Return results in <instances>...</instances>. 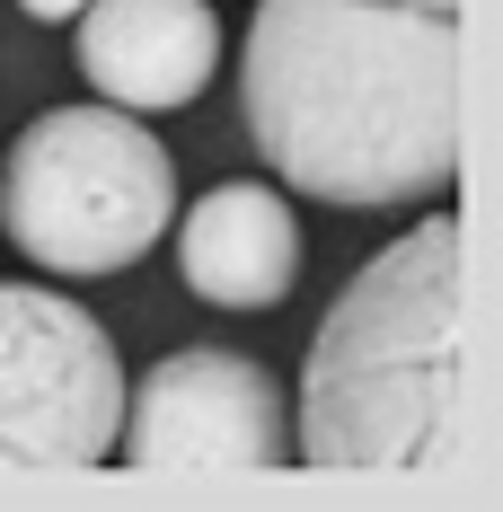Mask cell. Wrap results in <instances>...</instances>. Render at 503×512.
I'll use <instances>...</instances> for the list:
<instances>
[{
	"mask_svg": "<svg viewBox=\"0 0 503 512\" xmlns=\"http://www.w3.org/2000/svg\"><path fill=\"white\" fill-rule=\"evenodd\" d=\"M239 115L309 204H433L459 177V18L415 0H256Z\"/></svg>",
	"mask_w": 503,
	"mask_h": 512,
	"instance_id": "6da1fadb",
	"label": "cell"
},
{
	"mask_svg": "<svg viewBox=\"0 0 503 512\" xmlns=\"http://www.w3.org/2000/svg\"><path fill=\"white\" fill-rule=\"evenodd\" d=\"M292 460L477 486L468 442V230L433 212L327 301L301 354Z\"/></svg>",
	"mask_w": 503,
	"mask_h": 512,
	"instance_id": "7a4b0ae2",
	"label": "cell"
},
{
	"mask_svg": "<svg viewBox=\"0 0 503 512\" xmlns=\"http://www.w3.org/2000/svg\"><path fill=\"white\" fill-rule=\"evenodd\" d=\"M0 221L45 274H124L177 221V159L124 106H53L9 142Z\"/></svg>",
	"mask_w": 503,
	"mask_h": 512,
	"instance_id": "3957f363",
	"label": "cell"
},
{
	"mask_svg": "<svg viewBox=\"0 0 503 512\" xmlns=\"http://www.w3.org/2000/svg\"><path fill=\"white\" fill-rule=\"evenodd\" d=\"M124 424V362L71 292L0 283V468H98Z\"/></svg>",
	"mask_w": 503,
	"mask_h": 512,
	"instance_id": "277c9868",
	"label": "cell"
},
{
	"mask_svg": "<svg viewBox=\"0 0 503 512\" xmlns=\"http://www.w3.org/2000/svg\"><path fill=\"white\" fill-rule=\"evenodd\" d=\"M115 451L159 477H212V468H283L292 460V398L265 362L230 345H177L151 362L142 389H124Z\"/></svg>",
	"mask_w": 503,
	"mask_h": 512,
	"instance_id": "5b68a950",
	"label": "cell"
},
{
	"mask_svg": "<svg viewBox=\"0 0 503 512\" xmlns=\"http://www.w3.org/2000/svg\"><path fill=\"white\" fill-rule=\"evenodd\" d=\"M71 27L80 80L124 115H177L221 71V18L203 0H89Z\"/></svg>",
	"mask_w": 503,
	"mask_h": 512,
	"instance_id": "8992f818",
	"label": "cell"
},
{
	"mask_svg": "<svg viewBox=\"0 0 503 512\" xmlns=\"http://www.w3.org/2000/svg\"><path fill=\"white\" fill-rule=\"evenodd\" d=\"M177 274L203 309H274L301 283V221L274 186L230 177L177 221Z\"/></svg>",
	"mask_w": 503,
	"mask_h": 512,
	"instance_id": "52a82bcc",
	"label": "cell"
},
{
	"mask_svg": "<svg viewBox=\"0 0 503 512\" xmlns=\"http://www.w3.org/2000/svg\"><path fill=\"white\" fill-rule=\"evenodd\" d=\"M18 9H27V18H36V27H71V18H80V9H89V0H18Z\"/></svg>",
	"mask_w": 503,
	"mask_h": 512,
	"instance_id": "ba28073f",
	"label": "cell"
},
{
	"mask_svg": "<svg viewBox=\"0 0 503 512\" xmlns=\"http://www.w3.org/2000/svg\"><path fill=\"white\" fill-rule=\"evenodd\" d=\"M415 9H451V18H459V0H415Z\"/></svg>",
	"mask_w": 503,
	"mask_h": 512,
	"instance_id": "9c48e42d",
	"label": "cell"
}]
</instances>
